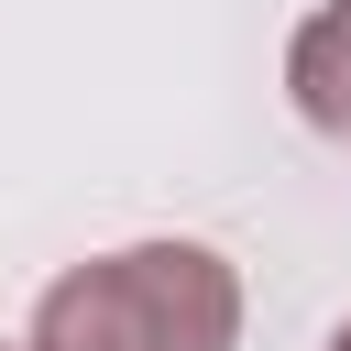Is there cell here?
I'll list each match as a JSON object with an SVG mask.
<instances>
[{
  "instance_id": "6da1fadb",
  "label": "cell",
  "mask_w": 351,
  "mask_h": 351,
  "mask_svg": "<svg viewBox=\"0 0 351 351\" xmlns=\"http://www.w3.org/2000/svg\"><path fill=\"white\" fill-rule=\"evenodd\" d=\"M22 351H241V263L208 241H121L33 296Z\"/></svg>"
},
{
  "instance_id": "7a4b0ae2",
  "label": "cell",
  "mask_w": 351,
  "mask_h": 351,
  "mask_svg": "<svg viewBox=\"0 0 351 351\" xmlns=\"http://www.w3.org/2000/svg\"><path fill=\"white\" fill-rule=\"evenodd\" d=\"M285 99H296L307 132L351 143V11H340V0L296 22V44H285Z\"/></svg>"
},
{
  "instance_id": "3957f363",
  "label": "cell",
  "mask_w": 351,
  "mask_h": 351,
  "mask_svg": "<svg viewBox=\"0 0 351 351\" xmlns=\"http://www.w3.org/2000/svg\"><path fill=\"white\" fill-rule=\"evenodd\" d=\"M318 351H351V318H329V340H318Z\"/></svg>"
},
{
  "instance_id": "277c9868",
  "label": "cell",
  "mask_w": 351,
  "mask_h": 351,
  "mask_svg": "<svg viewBox=\"0 0 351 351\" xmlns=\"http://www.w3.org/2000/svg\"><path fill=\"white\" fill-rule=\"evenodd\" d=\"M340 11H351V0H340Z\"/></svg>"
},
{
  "instance_id": "5b68a950",
  "label": "cell",
  "mask_w": 351,
  "mask_h": 351,
  "mask_svg": "<svg viewBox=\"0 0 351 351\" xmlns=\"http://www.w3.org/2000/svg\"><path fill=\"white\" fill-rule=\"evenodd\" d=\"M0 351H11V340H0Z\"/></svg>"
}]
</instances>
